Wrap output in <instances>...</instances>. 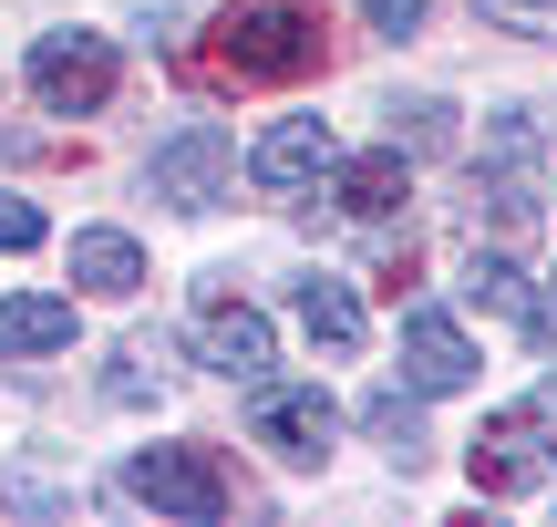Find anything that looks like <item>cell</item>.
<instances>
[{
	"instance_id": "9",
	"label": "cell",
	"mask_w": 557,
	"mask_h": 527,
	"mask_svg": "<svg viewBox=\"0 0 557 527\" xmlns=\"http://www.w3.org/2000/svg\"><path fill=\"white\" fill-rule=\"evenodd\" d=\"M475 383V342L455 310H403V393H465Z\"/></svg>"
},
{
	"instance_id": "14",
	"label": "cell",
	"mask_w": 557,
	"mask_h": 527,
	"mask_svg": "<svg viewBox=\"0 0 557 527\" xmlns=\"http://www.w3.org/2000/svg\"><path fill=\"white\" fill-rule=\"evenodd\" d=\"M41 352H73V301H52V290L0 301V363H41Z\"/></svg>"
},
{
	"instance_id": "24",
	"label": "cell",
	"mask_w": 557,
	"mask_h": 527,
	"mask_svg": "<svg viewBox=\"0 0 557 527\" xmlns=\"http://www.w3.org/2000/svg\"><path fill=\"white\" fill-rule=\"evenodd\" d=\"M547 404H557V383H547Z\"/></svg>"
},
{
	"instance_id": "2",
	"label": "cell",
	"mask_w": 557,
	"mask_h": 527,
	"mask_svg": "<svg viewBox=\"0 0 557 527\" xmlns=\"http://www.w3.org/2000/svg\"><path fill=\"white\" fill-rule=\"evenodd\" d=\"M218 62L238 83H299L320 62V21L299 11V0H238V11L218 21Z\"/></svg>"
},
{
	"instance_id": "15",
	"label": "cell",
	"mask_w": 557,
	"mask_h": 527,
	"mask_svg": "<svg viewBox=\"0 0 557 527\" xmlns=\"http://www.w3.org/2000/svg\"><path fill=\"white\" fill-rule=\"evenodd\" d=\"M73 280L94 290V301H135L145 290V248L124 238V228H73Z\"/></svg>"
},
{
	"instance_id": "10",
	"label": "cell",
	"mask_w": 557,
	"mask_h": 527,
	"mask_svg": "<svg viewBox=\"0 0 557 527\" xmlns=\"http://www.w3.org/2000/svg\"><path fill=\"white\" fill-rule=\"evenodd\" d=\"M289 310H299V331H310L320 352H341V363L372 342V310H361V290L341 280V269H299V280H289Z\"/></svg>"
},
{
	"instance_id": "21",
	"label": "cell",
	"mask_w": 557,
	"mask_h": 527,
	"mask_svg": "<svg viewBox=\"0 0 557 527\" xmlns=\"http://www.w3.org/2000/svg\"><path fill=\"white\" fill-rule=\"evenodd\" d=\"M52 238V218H41L32 197H11V186H0V248H41Z\"/></svg>"
},
{
	"instance_id": "13",
	"label": "cell",
	"mask_w": 557,
	"mask_h": 527,
	"mask_svg": "<svg viewBox=\"0 0 557 527\" xmlns=\"http://www.w3.org/2000/svg\"><path fill=\"white\" fill-rule=\"evenodd\" d=\"M403 197H413V166H403V145H382V156H351V166H331V207H341V218H361V228L403 218Z\"/></svg>"
},
{
	"instance_id": "7",
	"label": "cell",
	"mask_w": 557,
	"mask_h": 527,
	"mask_svg": "<svg viewBox=\"0 0 557 527\" xmlns=\"http://www.w3.org/2000/svg\"><path fill=\"white\" fill-rule=\"evenodd\" d=\"M145 176H156V197H165V207H186V218H197V207H218V197H227V176H238V135L197 114L186 135H165V145H156V166H145Z\"/></svg>"
},
{
	"instance_id": "4",
	"label": "cell",
	"mask_w": 557,
	"mask_h": 527,
	"mask_svg": "<svg viewBox=\"0 0 557 527\" xmlns=\"http://www.w3.org/2000/svg\"><path fill=\"white\" fill-rule=\"evenodd\" d=\"M124 497L135 507H156V517H227V466L207 445H145L135 466H124Z\"/></svg>"
},
{
	"instance_id": "11",
	"label": "cell",
	"mask_w": 557,
	"mask_h": 527,
	"mask_svg": "<svg viewBox=\"0 0 557 527\" xmlns=\"http://www.w3.org/2000/svg\"><path fill=\"white\" fill-rule=\"evenodd\" d=\"M197 352H207V372H227V383H269V363H278L269 321L248 301H207L197 310Z\"/></svg>"
},
{
	"instance_id": "12",
	"label": "cell",
	"mask_w": 557,
	"mask_h": 527,
	"mask_svg": "<svg viewBox=\"0 0 557 527\" xmlns=\"http://www.w3.org/2000/svg\"><path fill=\"white\" fill-rule=\"evenodd\" d=\"M455 290H465L475 310H496L506 331H527V342H547V301L527 290V269L506 259V248H465V280H455Z\"/></svg>"
},
{
	"instance_id": "5",
	"label": "cell",
	"mask_w": 557,
	"mask_h": 527,
	"mask_svg": "<svg viewBox=\"0 0 557 527\" xmlns=\"http://www.w3.org/2000/svg\"><path fill=\"white\" fill-rule=\"evenodd\" d=\"M21 73H32L41 114H103L114 103V41L103 32H41Z\"/></svg>"
},
{
	"instance_id": "22",
	"label": "cell",
	"mask_w": 557,
	"mask_h": 527,
	"mask_svg": "<svg viewBox=\"0 0 557 527\" xmlns=\"http://www.w3.org/2000/svg\"><path fill=\"white\" fill-rule=\"evenodd\" d=\"M361 11H372V32H393V41L423 32V0H361Z\"/></svg>"
},
{
	"instance_id": "20",
	"label": "cell",
	"mask_w": 557,
	"mask_h": 527,
	"mask_svg": "<svg viewBox=\"0 0 557 527\" xmlns=\"http://www.w3.org/2000/svg\"><path fill=\"white\" fill-rule=\"evenodd\" d=\"M485 21H506V32H527V41H557V0H475Z\"/></svg>"
},
{
	"instance_id": "17",
	"label": "cell",
	"mask_w": 557,
	"mask_h": 527,
	"mask_svg": "<svg viewBox=\"0 0 557 527\" xmlns=\"http://www.w3.org/2000/svg\"><path fill=\"white\" fill-rule=\"evenodd\" d=\"M382 135L403 145V156H444V145H455V103H434V94H413V103H382Z\"/></svg>"
},
{
	"instance_id": "19",
	"label": "cell",
	"mask_w": 557,
	"mask_h": 527,
	"mask_svg": "<svg viewBox=\"0 0 557 527\" xmlns=\"http://www.w3.org/2000/svg\"><path fill=\"white\" fill-rule=\"evenodd\" d=\"M372 434H382V455H393L403 476L423 466V425H413V404H403V393H382V404H372Z\"/></svg>"
},
{
	"instance_id": "16",
	"label": "cell",
	"mask_w": 557,
	"mask_h": 527,
	"mask_svg": "<svg viewBox=\"0 0 557 527\" xmlns=\"http://www.w3.org/2000/svg\"><path fill=\"white\" fill-rule=\"evenodd\" d=\"M73 497H83V476L41 466V455H21V466H0V507H21V517H62Z\"/></svg>"
},
{
	"instance_id": "23",
	"label": "cell",
	"mask_w": 557,
	"mask_h": 527,
	"mask_svg": "<svg viewBox=\"0 0 557 527\" xmlns=\"http://www.w3.org/2000/svg\"><path fill=\"white\" fill-rule=\"evenodd\" d=\"M547 331H557V280H547Z\"/></svg>"
},
{
	"instance_id": "6",
	"label": "cell",
	"mask_w": 557,
	"mask_h": 527,
	"mask_svg": "<svg viewBox=\"0 0 557 527\" xmlns=\"http://www.w3.org/2000/svg\"><path fill=\"white\" fill-rule=\"evenodd\" d=\"M248 434H259V445L278 455V466H320V455H331V434H341V404L320 383H248Z\"/></svg>"
},
{
	"instance_id": "3",
	"label": "cell",
	"mask_w": 557,
	"mask_h": 527,
	"mask_svg": "<svg viewBox=\"0 0 557 527\" xmlns=\"http://www.w3.org/2000/svg\"><path fill=\"white\" fill-rule=\"evenodd\" d=\"M465 476H475V497H537L547 476H557V425H547V404L485 414V434L465 445Z\"/></svg>"
},
{
	"instance_id": "8",
	"label": "cell",
	"mask_w": 557,
	"mask_h": 527,
	"mask_svg": "<svg viewBox=\"0 0 557 527\" xmlns=\"http://www.w3.org/2000/svg\"><path fill=\"white\" fill-rule=\"evenodd\" d=\"M331 166H341V145H331L320 114H278L269 135L248 145V186H259V197H299V186L331 176Z\"/></svg>"
},
{
	"instance_id": "1",
	"label": "cell",
	"mask_w": 557,
	"mask_h": 527,
	"mask_svg": "<svg viewBox=\"0 0 557 527\" xmlns=\"http://www.w3.org/2000/svg\"><path fill=\"white\" fill-rule=\"evenodd\" d=\"M537 197H547V135L527 114H485V156H475V228L496 248L537 238Z\"/></svg>"
},
{
	"instance_id": "18",
	"label": "cell",
	"mask_w": 557,
	"mask_h": 527,
	"mask_svg": "<svg viewBox=\"0 0 557 527\" xmlns=\"http://www.w3.org/2000/svg\"><path fill=\"white\" fill-rule=\"evenodd\" d=\"M103 393H114V404H165V352L156 342H124L114 372H103Z\"/></svg>"
}]
</instances>
